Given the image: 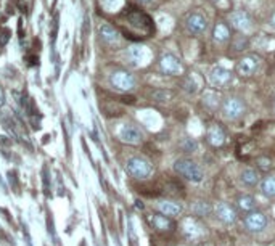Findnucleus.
Here are the masks:
<instances>
[{
  "instance_id": "nucleus-22",
  "label": "nucleus",
  "mask_w": 275,
  "mask_h": 246,
  "mask_svg": "<svg viewBox=\"0 0 275 246\" xmlns=\"http://www.w3.org/2000/svg\"><path fill=\"white\" fill-rule=\"evenodd\" d=\"M237 206L244 212H253L256 209L258 203H256V198L251 197V195H241V197L237 198Z\"/></svg>"
},
{
  "instance_id": "nucleus-32",
  "label": "nucleus",
  "mask_w": 275,
  "mask_h": 246,
  "mask_svg": "<svg viewBox=\"0 0 275 246\" xmlns=\"http://www.w3.org/2000/svg\"><path fill=\"white\" fill-rule=\"evenodd\" d=\"M37 61H39V58H37V57H29V63H31V65H36Z\"/></svg>"
},
{
  "instance_id": "nucleus-6",
  "label": "nucleus",
  "mask_w": 275,
  "mask_h": 246,
  "mask_svg": "<svg viewBox=\"0 0 275 246\" xmlns=\"http://www.w3.org/2000/svg\"><path fill=\"white\" fill-rule=\"evenodd\" d=\"M222 111H224V115H226L227 119H238L243 116V113H244V103H243V100L237 98V97H230L227 98L226 101H224V105H222Z\"/></svg>"
},
{
  "instance_id": "nucleus-30",
  "label": "nucleus",
  "mask_w": 275,
  "mask_h": 246,
  "mask_svg": "<svg viewBox=\"0 0 275 246\" xmlns=\"http://www.w3.org/2000/svg\"><path fill=\"white\" fill-rule=\"evenodd\" d=\"M10 34H12V31H10V29H4L2 33H0V45H5L8 42Z\"/></svg>"
},
{
  "instance_id": "nucleus-18",
  "label": "nucleus",
  "mask_w": 275,
  "mask_h": 246,
  "mask_svg": "<svg viewBox=\"0 0 275 246\" xmlns=\"http://www.w3.org/2000/svg\"><path fill=\"white\" fill-rule=\"evenodd\" d=\"M151 225H153V229H156L158 232H171L172 227H174L172 221L168 216H164V214H153Z\"/></svg>"
},
{
  "instance_id": "nucleus-24",
  "label": "nucleus",
  "mask_w": 275,
  "mask_h": 246,
  "mask_svg": "<svg viewBox=\"0 0 275 246\" xmlns=\"http://www.w3.org/2000/svg\"><path fill=\"white\" fill-rule=\"evenodd\" d=\"M256 164H258V169L262 171V172H269L273 166H272V159L267 158V156H259L256 159Z\"/></svg>"
},
{
  "instance_id": "nucleus-15",
  "label": "nucleus",
  "mask_w": 275,
  "mask_h": 246,
  "mask_svg": "<svg viewBox=\"0 0 275 246\" xmlns=\"http://www.w3.org/2000/svg\"><path fill=\"white\" fill-rule=\"evenodd\" d=\"M98 33H100V39L103 40L106 45H118L119 44L121 36L111 24H101Z\"/></svg>"
},
{
  "instance_id": "nucleus-4",
  "label": "nucleus",
  "mask_w": 275,
  "mask_h": 246,
  "mask_svg": "<svg viewBox=\"0 0 275 246\" xmlns=\"http://www.w3.org/2000/svg\"><path fill=\"white\" fill-rule=\"evenodd\" d=\"M182 232H183V237L191 243H197L205 237V227L193 217H187L182 222Z\"/></svg>"
},
{
  "instance_id": "nucleus-8",
  "label": "nucleus",
  "mask_w": 275,
  "mask_h": 246,
  "mask_svg": "<svg viewBox=\"0 0 275 246\" xmlns=\"http://www.w3.org/2000/svg\"><path fill=\"white\" fill-rule=\"evenodd\" d=\"M185 26H187V29L190 31L191 34L197 36V34L205 33V29L208 26V21H206L205 15H201L200 12H191L185 18Z\"/></svg>"
},
{
  "instance_id": "nucleus-33",
  "label": "nucleus",
  "mask_w": 275,
  "mask_h": 246,
  "mask_svg": "<svg viewBox=\"0 0 275 246\" xmlns=\"http://www.w3.org/2000/svg\"><path fill=\"white\" fill-rule=\"evenodd\" d=\"M0 238H2V240L5 238V233H4V230H2V227H0Z\"/></svg>"
},
{
  "instance_id": "nucleus-13",
  "label": "nucleus",
  "mask_w": 275,
  "mask_h": 246,
  "mask_svg": "<svg viewBox=\"0 0 275 246\" xmlns=\"http://www.w3.org/2000/svg\"><path fill=\"white\" fill-rule=\"evenodd\" d=\"M214 214L224 224H233L237 221V211L227 203H217L216 208H214Z\"/></svg>"
},
{
  "instance_id": "nucleus-11",
  "label": "nucleus",
  "mask_w": 275,
  "mask_h": 246,
  "mask_svg": "<svg viewBox=\"0 0 275 246\" xmlns=\"http://www.w3.org/2000/svg\"><path fill=\"white\" fill-rule=\"evenodd\" d=\"M244 225L250 232H261L266 229L267 225V216L264 212H250L246 217H244Z\"/></svg>"
},
{
  "instance_id": "nucleus-3",
  "label": "nucleus",
  "mask_w": 275,
  "mask_h": 246,
  "mask_svg": "<svg viewBox=\"0 0 275 246\" xmlns=\"http://www.w3.org/2000/svg\"><path fill=\"white\" fill-rule=\"evenodd\" d=\"M126 171L135 179H147L151 174V164L140 156H132L126 162Z\"/></svg>"
},
{
  "instance_id": "nucleus-29",
  "label": "nucleus",
  "mask_w": 275,
  "mask_h": 246,
  "mask_svg": "<svg viewBox=\"0 0 275 246\" xmlns=\"http://www.w3.org/2000/svg\"><path fill=\"white\" fill-rule=\"evenodd\" d=\"M182 148H185V151H193L197 148V143L193 142L191 139H185L182 142Z\"/></svg>"
},
{
  "instance_id": "nucleus-23",
  "label": "nucleus",
  "mask_w": 275,
  "mask_h": 246,
  "mask_svg": "<svg viewBox=\"0 0 275 246\" xmlns=\"http://www.w3.org/2000/svg\"><path fill=\"white\" fill-rule=\"evenodd\" d=\"M261 192L264 197L275 198V177H266L261 182Z\"/></svg>"
},
{
  "instance_id": "nucleus-7",
  "label": "nucleus",
  "mask_w": 275,
  "mask_h": 246,
  "mask_svg": "<svg viewBox=\"0 0 275 246\" xmlns=\"http://www.w3.org/2000/svg\"><path fill=\"white\" fill-rule=\"evenodd\" d=\"M159 69L164 74H171V76H179L183 71L179 58L174 57L172 53H166L159 58Z\"/></svg>"
},
{
  "instance_id": "nucleus-26",
  "label": "nucleus",
  "mask_w": 275,
  "mask_h": 246,
  "mask_svg": "<svg viewBox=\"0 0 275 246\" xmlns=\"http://www.w3.org/2000/svg\"><path fill=\"white\" fill-rule=\"evenodd\" d=\"M101 4H103V7L109 10V12H115L116 8L122 5V0H101Z\"/></svg>"
},
{
  "instance_id": "nucleus-35",
  "label": "nucleus",
  "mask_w": 275,
  "mask_h": 246,
  "mask_svg": "<svg viewBox=\"0 0 275 246\" xmlns=\"http://www.w3.org/2000/svg\"><path fill=\"white\" fill-rule=\"evenodd\" d=\"M140 2H144V4H148V2H151V0H140Z\"/></svg>"
},
{
  "instance_id": "nucleus-19",
  "label": "nucleus",
  "mask_w": 275,
  "mask_h": 246,
  "mask_svg": "<svg viewBox=\"0 0 275 246\" xmlns=\"http://www.w3.org/2000/svg\"><path fill=\"white\" fill-rule=\"evenodd\" d=\"M158 209L161 214H164L168 217H177L182 212V206L176 201H161L158 203Z\"/></svg>"
},
{
  "instance_id": "nucleus-21",
  "label": "nucleus",
  "mask_w": 275,
  "mask_h": 246,
  "mask_svg": "<svg viewBox=\"0 0 275 246\" xmlns=\"http://www.w3.org/2000/svg\"><path fill=\"white\" fill-rule=\"evenodd\" d=\"M240 179H241L244 187H254L259 182V174H258L256 169H253V168H244L241 171Z\"/></svg>"
},
{
  "instance_id": "nucleus-5",
  "label": "nucleus",
  "mask_w": 275,
  "mask_h": 246,
  "mask_svg": "<svg viewBox=\"0 0 275 246\" xmlns=\"http://www.w3.org/2000/svg\"><path fill=\"white\" fill-rule=\"evenodd\" d=\"M109 82H111V86L119 92H129L135 86L134 76H132L130 73H127V71H116V73L111 74Z\"/></svg>"
},
{
  "instance_id": "nucleus-20",
  "label": "nucleus",
  "mask_w": 275,
  "mask_h": 246,
  "mask_svg": "<svg viewBox=\"0 0 275 246\" xmlns=\"http://www.w3.org/2000/svg\"><path fill=\"white\" fill-rule=\"evenodd\" d=\"M212 37L216 42L219 44H224V42H227V40L230 39V29L226 23H222L219 21L216 26H214V31H212Z\"/></svg>"
},
{
  "instance_id": "nucleus-25",
  "label": "nucleus",
  "mask_w": 275,
  "mask_h": 246,
  "mask_svg": "<svg viewBox=\"0 0 275 246\" xmlns=\"http://www.w3.org/2000/svg\"><path fill=\"white\" fill-rule=\"evenodd\" d=\"M209 211H211V208L205 201H197L193 204V212H195V216H206Z\"/></svg>"
},
{
  "instance_id": "nucleus-14",
  "label": "nucleus",
  "mask_w": 275,
  "mask_h": 246,
  "mask_svg": "<svg viewBox=\"0 0 275 246\" xmlns=\"http://www.w3.org/2000/svg\"><path fill=\"white\" fill-rule=\"evenodd\" d=\"M230 79H232V73H230L229 69L222 68V66L212 68V69H211V73H209V80H211V84H212V86H216V87H222V86L229 84Z\"/></svg>"
},
{
  "instance_id": "nucleus-16",
  "label": "nucleus",
  "mask_w": 275,
  "mask_h": 246,
  "mask_svg": "<svg viewBox=\"0 0 275 246\" xmlns=\"http://www.w3.org/2000/svg\"><path fill=\"white\" fill-rule=\"evenodd\" d=\"M230 21H232L233 28L241 31V33H246V31H250L251 26H253V21H251L250 15L244 13V12H235V13H232Z\"/></svg>"
},
{
  "instance_id": "nucleus-2",
  "label": "nucleus",
  "mask_w": 275,
  "mask_h": 246,
  "mask_svg": "<svg viewBox=\"0 0 275 246\" xmlns=\"http://www.w3.org/2000/svg\"><path fill=\"white\" fill-rule=\"evenodd\" d=\"M174 169L179 176L183 179H187L190 182H201L203 180V171L195 161H191L188 158H180L176 161Z\"/></svg>"
},
{
  "instance_id": "nucleus-31",
  "label": "nucleus",
  "mask_w": 275,
  "mask_h": 246,
  "mask_svg": "<svg viewBox=\"0 0 275 246\" xmlns=\"http://www.w3.org/2000/svg\"><path fill=\"white\" fill-rule=\"evenodd\" d=\"M212 2L214 4H216L217 7H230V2H229V0H212Z\"/></svg>"
},
{
  "instance_id": "nucleus-9",
  "label": "nucleus",
  "mask_w": 275,
  "mask_h": 246,
  "mask_svg": "<svg viewBox=\"0 0 275 246\" xmlns=\"http://www.w3.org/2000/svg\"><path fill=\"white\" fill-rule=\"evenodd\" d=\"M259 63H261V58L258 55H248L240 60V63L237 66V71L238 74L243 76V77H250L253 76L254 73L258 71L259 68Z\"/></svg>"
},
{
  "instance_id": "nucleus-34",
  "label": "nucleus",
  "mask_w": 275,
  "mask_h": 246,
  "mask_svg": "<svg viewBox=\"0 0 275 246\" xmlns=\"http://www.w3.org/2000/svg\"><path fill=\"white\" fill-rule=\"evenodd\" d=\"M270 23H272V26L275 28V13H273V16H272V19H270Z\"/></svg>"
},
{
  "instance_id": "nucleus-12",
  "label": "nucleus",
  "mask_w": 275,
  "mask_h": 246,
  "mask_svg": "<svg viewBox=\"0 0 275 246\" xmlns=\"http://www.w3.org/2000/svg\"><path fill=\"white\" fill-rule=\"evenodd\" d=\"M206 139H208V143L214 148H221L224 143L227 140V135H226V130H224L219 124H211L208 127V132H206Z\"/></svg>"
},
{
  "instance_id": "nucleus-17",
  "label": "nucleus",
  "mask_w": 275,
  "mask_h": 246,
  "mask_svg": "<svg viewBox=\"0 0 275 246\" xmlns=\"http://www.w3.org/2000/svg\"><path fill=\"white\" fill-rule=\"evenodd\" d=\"M127 55H129V60L132 61V65H135V66L145 63L147 58H150V52L142 45H132L129 48Z\"/></svg>"
},
{
  "instance_id": "nucleus-28",
  "label": "nucleus",
  "mask_w": 275,
  "mask_h": 246,
  "mask_svg": "<svg viewBox=\"0 0 275 246\" xmlns=\"http://www.w3.org/2000/svg\"><path fill=\"white\" fill-rule=\"evenodd\" d=\"M47 225H48V235H52L53 243H57V233H55V229H53V219H52L50 214H48V219H47Z\"/></svg>"
},
{
  "instance_id": "nucleus-10",
  "label": "nucleus",
  "mask_w": 275,
  "mask_h": 246,
  "mask_svg": "<svg viewBox=\"0 0 275 246\" xmlns=\"http://www.w3.org/2000/svg\"><path fill=\"white\" fill-rule=\"evenodd\" d=\"M118 137L121 142L127 143V145H139V143L142 142V132L132 124H124L119 132H118Z\"/></svg>"
},
{
  "instance_id": "nucleus-1",
  "label": "nucleus",
  "mask_w": 275,
  "mask_h": 246,
  "mask_svg": "<svg viewBox=\"0 0 275 246\" xmlns=\"http://www.w3.org/2000/svg\"><path fill=\"white\" fill-rule=\"evenodd\" d=\"M122 19H124V24H122V33L129 39H142V37H150L155 31L151 18L140 12L139 8H129L122 13Z\"/></svg>"
},
{
  "instance_id": "nucleus-27",
  "label": "nucleus",
  "mask_w": 275,
  "mask_h": 246,
  "mask_svg": "<svg viewBox=\"0 0 275 246\" xmlns=\"http://www.w3.org/2000/svg\"><path fill=\"white\" fill-rule=\"evenodd\" d=\"M44 192L48 197L50 195V176H48V169L47 166H44Z\"/></svg>"
}]
</instances>
